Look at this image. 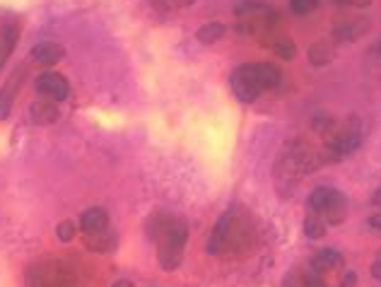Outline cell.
Listing matches in <instances>:
<instances>
[{"instance_id": "cell-24", "label": "cell", "mask_w": 381, "mask_h": 287, "mask_svg": "<svg viewBox=\"0 0 381 287\" xmlns=\"http://www.w3.org/2000/svg\"><path fill=\"white\" fill-rule=\"evenodd\" d=\"M331 3L338 5V8H359V10H364V8L372 5V0H331Z\"/></svg>"}, {"instance_id": "cell-30", "label": "cell", "mask_w": 381, "mask_h": 287, "mask_svg": "<svg viewBox=\"0 0 381 287\" xmlns=\"http://www.w3.org/2000/svg\"><path fill=\"white\" fill-rule=\"evenodd\" d=\"M114 287H135L130 280H118V283H114Z\"/></svg>"}, {"instance_id": "cell-34", "label": "cell", "mask_w": 381, "mask_h": 287, "mask_svg": "<svg viewBox=\"0 0 381 287\" xmlns=\"http://www.w3.org/2000/svg\"><path fill=\"white\" fill-rule=\"evenodd\" d=\"M150 3H155V0H150Z\"/></svg>"}, {"instance_id": "cell-2", "label": "cell", "mask_w": 381, "mask_h": 287, "mask_svg": "<svg viewBox=\"0 0 381 287\" xmlns=\"http://www.w3.org/2000/svg\"><path fill=\"white\" fill-rule=\"evenodd\" d=\"M362 138H364V126L357 116H348L341 123L333 121L331 126L323 130V150H321L323 164H333V162L345 160L348 155H352L362 145Z\"/></svg>"}, {"instance_id": "cell-13", "label": "cell", "mask_w": 381, "mask_h": 287, "mask_svg": "<svg viewBox=\"0 0 381 287\" xmlns=\"http://www.w3.org/2000/svg\"><path fill=\"white\" fill-rule=\"evenodd\" d=\"M306 56H309V63L314 68H323L336 59V49H333V44H328L326 39H318L309 46Z\"/></svg>"}, {"instance_id": "cell-16", "label": "cell", "mask_w": 381, "mask_h": 287, "mask_svg": "<svg viewBox=\"0 0 381 287\" xmlns=\"http://www.w3.org/2000/svg\"><path fill=\"white\" fill-rule=\"evenodd\" d=\"M224 34H227V24H222V22H208V24H203V27L196 32V39L201 41V44L210 46V44H217V41H220Z\"/></svg>"}, {"instance_id": "cell-7", "label": "cell", "mask_w": 381, "mask_h": 287, "mask_svg": "<svg viewBox=\"0 0 381 287\" xmlns=\"http://www.w3.org/2000/svg\"><path fill=\"white\" fill-rule=\"evenodd\" d=\"M244 70L249 72V77L256 82V87H258L261 92L273 90V87H278L280 80H283L280 68L273 63H249V65H244Z\"/></svg>"}, {"instance_id": "cell-6", "label": "cell", "mask_w": 381, "mask_h": 287, "mask_svg": "<svg viewBox=\"0 0 381 287\" xmlns=\"http://www.w3.org/2000/svg\"><path fill=\"white\" fill-rule=\"evenodd\" d=\"M24 77H27V65H20L17 70L10 72V77L5 80V85L0 87V121L10 118V114H13L15 97H17Z\"/></svg>"}, {"instance_id": "cell-5", "label": "cell", "mask_w": 381, "mask_h": 287, "mask_svg": "<svg viewBox=\"0 0 381 287\" xmlns=\"http://www.w3.org/2000/svg\"><path fill=\"white\" fill-rule=\"evenodd\" d=\"M234 212H224L220 215V220L215 222L212 227L210 237H208V244H205V251L210 256H222L224 249L229 247V239H232V232H234Z\"/></svg>"}, {"instance_id": "cell-11", "label": "cell", "mask_w": 381, "mask_h": 287, "mask_svg": "<svg viewBox=\"0 0 381 287\" xmlns=\"http://www.w3.org/2000/svg\"><path fill=\"white\" fill-rule=\"evenodd\" d=\"M367 27H369L367 20L345 17V20H338V22L333 24V36H336L338 41H355V39H359V36L367 34Z\"/></svg>"}, {"instance_id": "cell-25", "label": "cell", "mask_w": 381, "mask_h": 287, "mask_svg": "<svg viewBox=\"0 0 381 287\" xmlns=\"http://www.w3.org/2000/svg\"><path fill=\"white\" fill-rule=\"evenodd\" d=\"M357 285V275L352 273V270H348L345 275H343V283H341V287H355Z\"/></svg>"}, {"instance_id": "cell-4", "label": "cell", "mask_w": 381, "mask_h": 287, "mask_svg": "<svg viewBox=\"0 0 381 287\" xmlns=\"http://www.w3.org/2000/svg\"><path fill=\"white\" fill-rule=\"evenodd\" d=\"M34 90H36V95H41L44 99H51V102L61 104L70 97V82H68V77L61 75V72L46 70L34 80Z\"/></svg>"}, {"instance_id": "cell-17", "label": "cell", "mask_w": 381, "mask_h": 287, "mask_svg": "<svg viewBox=\"0 0 381 287\" xmlns=\"http://www.w3.org/2000/svg\"><path fill=\"white\" fill-rule=\"evenodd\" d=\"M328 232V224L321 220L318 215H314V212H309V215L304 217V234L309 239H323Z\"/></svg>"}, {"instance_id": "cell-26", "label": "cell", "mask_w": 381, "mask_h": 287, "mask_svg": "<svg viewBox=\"0 0 381 287\" xmlns=\"http://www.w3.org/2000/svg\"><path fill=\"white\" fill-rule=\"evenodd\" d=\"M285 287H304V283H302V280L297 278L295 273H290V275L285 278Z\"/></svg>"}, {"instance_id": "cell-29", "label": "cell", "mask_w": 381, "mask_h": 287, "mask_svg": "<svg viewBox=\"0 0 381 287\" xmlns=\"http://www.w3.org/2000/svg\"><path fill=\"white\" fill-rule=\"evenodd\" d=\"M372 205H379L381 208V186L372 193Z\"/></svg>"}, {"instance_id": "cell-1", "label": "cell", "mask_w": 381, "mask_h": 287, "mask_svg": "<svg viewBox=\"0 0 381 287\" xmlns=\"http://www.w3.org/2000/svg\"><path fill=\"white\" fill-rule=\"evenodd\" d=\"M145 234L150 242L157 247V261L160 268L171 273L181 265L189 242V224L184 217L169 215V212H155L145 222Z\"/></svg>"}, {"instance_id": "cell-9", "label": "cell", "mask_w": 381, "mask_h": 287, "mask_svg": "<svg viewBox=\"0 0 381 287\" xmlns=\"http://www.w3.org/2000/svg\"><path fill=\"white\" fill-rule=\"evenodd\" d=\"M29 59L39 65H56L65 59V46L59 44V41H39V44L32 46L29 51Z\"/></svg>"}, {"instance_id": "cell-20", "label": "cell", "mask_w": 381, "mask_h": 287, "mask_svg": "<svg viewBox=\"0 0 381 287\" xmlns=\"http://www.w3.org/2000/svg\"><path fill=\"white\" fill-rule=\"evenodd\" d=\"M321 0H290V13L297 15V17H304V15H311L318 8Z\"/></svg>"}, {"instance_id": "cell-18", "label": "cell", "mask_w": 381, "mask_h": 287, "mask_svg": "<svg viewBox=\"0 0 381 287\" xmlns=\"http://www.w3.org/2000/svg\"><path fill=\"white\" fill-rule=\"evenodd\" d=\"M0 36H3V41H0V46H3L5 59H8V56L13 54V46L17 44V39H20V29H17V24L8 22L3 29H0Z\"/></svg>"}, {"instance_id": "cell-12", "label": "cell", "mask_w": 381, "mask_h": 287, "mask_svg": "<svg viewBox=\"0 0 381 287\" xmlns=\"http://www.w3.org/2000/svg\"><path fill=\"white\" fill-rule=\"evenodd\" d=\"M80 224L82 234H97V232H104V229H109V212L104 210V208H87L85 212L80 215Z\"/></svg>"}, {"instance_id": "cell-21", "label": "cell", "mask_w": 381, "mask_h": 287, "mask_svg": "<svg viewBox=\"0 0 381 287\" xmlns=\"http://www.w3.org/2000/svg\"><path fill=\"white\" fill-rule=\"evenodd\" d=\"M77 229H80V224H75L72 220H63L56 227V237L61 239V242H72L77 234Z\"/></svg>"}, {"instance_id": "cell-14", "label": "cell", "mask_w": 381, "mask_h": 287, "mask_svg": "<svg viewBox=\"0 0 381 287\" xmlns=\"http://www.w3.org/2000/svg\"><path fill=\"white\" fill-rule=\"evenodd\" d=\"M85 247L97 254H109L116 249V234L109 232V229L97 232V234H85Z\"/></svg>"}, {"instance_id": "cell-33", "label": "cell", "mask_w": 381, "mask_h": 287, "mask_svg": "<svg viewBox=\"0 0 381 287\" xmlns=\"http://www.w3.org/2000/svg\"><path fill=\"white\" fill-rule=\"evenodd\" d=\"M377 258H381V251H379V254H377Z\"/></svg>"}, {"instance_id": "cell-23", "label": "cell", "mask_w": 381, "mask_h": 287, "mask_svg": "<svg viewBox=\"0 0 381 287\" xmlns=\"http://www.w3.org/2000/svg\"><path fill=\"white\" fill-rule=\"evenodd\" d=\"M302 283H304V287H328V283L321 278V273H316V270L306 273L304 278H302Z\"/></svg>"}, {"instance_id": "cell-32", "label": "cell", "mask_w": 381, "mask_h": 287, "mask_svg": "<svg viewBox=\"0 0 381 287\" xmlns=\"http://www.w3.org/2000/svg\"><path fill=\"white\" fill-rule=\"evenodd\" d=\"M377 54L381 56V41H379V44H377Z\"/></svg>"}, {"instance_id": "cell-8", "label": "cell", "mask_w": 381, "mask_h": 287, "mask_svg": "<svg viewBox=\"0 0 381 287\" xmlns=\"http://www.w3.org/2000/svg\"><path fill=\"white\" fill-rule=\"evenodd\" d=\"M229 87H232L234 97L242 104H254L261 97V90L256 87V82L249 77V72L244 70V65H239L237 70L229 75Z\"/></svg>"}, {"instance_id": "cell-10", "label": "cell", "mask_w": 381, "mask_h": 287, "mask_svg": "<svg viewBox=\"0 0 381 287\" xmlns=\"http://www.w3.org/2000/svg\"><path fill=\"white\" fill-rule=\"evenodd\" d=\"M29 118L36 126H51L61 118L59 104L51 102V99H36V102L29 104Z\"/></svg>"}, {"instance_id": "cell-15", "label": "cell", "mask_w": 381, "mask_h": 287, "mask_svg": "<svg viewBox=\"0 0 381 287\" xmlns=\"http://www.w3.org/2000/svg\"><path fill=\"white\" fill-rule=\"evenodd\" d=\"M343 256L336 251V249H321L318 254H314V258H311V270H316V273H328V270H333L336 265H341Z\"/></svg>"}, {"instance_id": "cell-19", "label": "cell", "mask_w": 381, "mask_h": 287, "mask_svg": "<svg viewBox=\"0 0 381 287\" xmlns=\"http://www.w3.org/2000/svg\"><path fill=\"white\" fill-rule=\"evenodd\" d=\"M273 51L280 56L283 61H292L297 56V46L292 39H287V36H280V39L273 41Z\"/></svg>"}, {"instance_id": "cell-31", "label": "cell", "mask_w": 381, "mask_h": 287, "mask_svg": "<svg viewBox=\"0 0 381 287\" xmlns=\"http://www.w3.org/2000/svg\"><path fill=\"white\" fill-rule=\"evenodd\" d=\"M5 63V51H3V46H0V65Z\"/></svg>"}, {"instance_id": "cell-27", "label": "cell", "mask_w": 381, "mask_h": 287, "mask_svg": "<svg viewBox=\"0 0 381 287\" xmlns=\"http://www.w3.org/2000/svg\"><path fill=\"white\" fill-rule=\"evenodd\" d=\"M369 227H372V229H379V232H381V212H377V215L369 217Z\"/></svg>"}, {"instance_id": "cell-28", "label": "cell", "mask_w": 381, "mask_h": 287, "mask_svg": "<svg viewBox=\"0 0 381 287\" xmlns=\"http://www.w3.org/2000/svg\"><path fill=\"white\" fill-rule=\"evenodd\" d=\"M372 275H374V278H377L379 283H381V258L374 261V265H372Z\"/></svg>"}, {"instance_id": "cell-22", "label": "cell", "mask_w": 381, "mask_h": 287, "mask_svg": "<svg viewBox=\"0 0 381 287\" xmlns=\"http://www.w3.org/2000/svg\"><path fill=\"white\" fill-rule=\"evenodd\" d=\"M196 0H155V8H162V10H179V8H189Z\"/></svg>"}, {"instance_id": "cell-3", "label": "cell", "mask_w": 381, "mask_h": 287, "mask_svg": "<svg viewBox=\"0 0 381 287\" xmlns=\"http://www.w3.org/2000/svg\"><path fill=\"white\" fill-rule=\"evenodd\" d=\"M306 208L309 212L321 217L328 227H338L345 222L348 217V198L343 191L333 189V186H318L306 198Z\"/></svg>"}]
</instances>
